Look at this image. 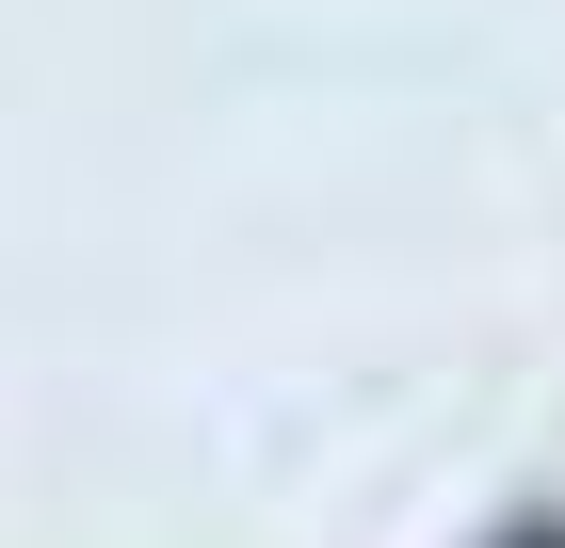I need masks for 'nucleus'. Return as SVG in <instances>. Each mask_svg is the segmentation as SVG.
Here are the masks:
<instances>
[{"instance_id":"1","label":"nucleus","mask_w":565,"mask_h":548,"mask_svg":"<svg viewBox=\"0 0 565 548\" xmlns=\"http://www.w3.org/2000/svg\"><path fill=\"white\" fill-rule=\"evenodd\" d=\"M484 548H565V516H501V533H484Z\"/></svg>"}]
</instances>
